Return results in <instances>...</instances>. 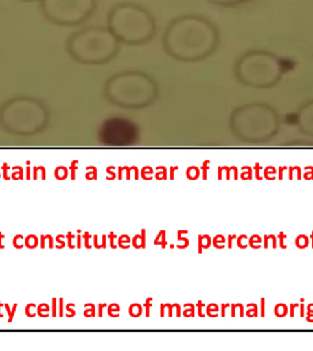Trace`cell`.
Masks as SVG:
<instances>
[{
    "mask_svg": "<svg viewBox=\"0 0 313 351\" xmlns=\"http://www.w3.org/2000/svg\"><path fill=\"white\" fill-rule=\"evenodd\" d=\"M280 234H281L279 236L280 240H281V243H280V245H281L283 249H286V246L283 245V240H284V238L287 237V236H286L285 234H283V232L280 233Z\"/></svg>",
    "mask_w": 313,
    "mask_h": 351,
    "instance_id": "6",
    "label": "cell"
},
{
    "mask_svg": "<svg viewBox=\"0 0 313 351\" xmlns=\"http://www.w3.org/2000/svg\"><path fill=\"white\" fill-rule=\"evenodd\" d=\"M5 236L1 234V232H0V249H4V245H2L1 244V239L4 238Z\"/></svg>",
    "mask_w": 313,
    "mask_h": 351,
    "instance_id": "9",
    "label": "cell"
},
{
    "mask_svg": "<svg viewBox=\"0 0 313 351\" xmlns=\"http://www.w3.org/2000/svg\"><path fill=\"white\" fill-rule=\"evenodd\" d=\"M40 8L52 23L76 25L92 15L95 0H41Z\"/></svg>",
    "mask_w": 313,
    "mask_h": 351,
    "instance_id": "3",
    "label": "cell"
},
{
    "mask_svg": "<svg viewBox=\"0 0 313 351\" xmlns=\"http://www.w3.org/2000/svg\"><path fill=\"white\" fill-rule=\"evenodd\" d=\"M47 120L45 107L33 98H14L0 109V123L13 133H35L46 125Z\"/></svg>",
    "mask_w": 313,
    "mask_h": 351,
    "instance_id": "1",
    "label": "cell"
},
{
    "mask_svg": "<svg viewBox=\"0 0 313 351\" xmlns=\"http://www.w3.org/2000/svg\"><path fill=\"white\" fill-rule=\"evenodd\" d=\"M261 300H262V312H261V315H262V317H265V310H264V306H265V299L262 298Z\"/></svg>",
    "mask_w": 313,
    "mask_h": 351,
    "instance_id": "7",
    "label": "cell"
},
{
    "mask_svg": "<svg viewBox=\"0 0 313 351\" xmlns=\"http://www.w3.org/2000/svg\"><path fill=\"white\" fill-rule=\"evenodd\" d=\"M211 4L222 5V7H231V5H235L240 4L244 0H208Z\"/></svg>",
    "mask_w": 313,
    "mask_h": 351,
    "instance_id": "4",
    "label": "cell"
},
{
    "mask_svg": "<svg viewBox=\"0 0 313 351\" xmlns=\"http://www.w3.org/2000/svg\"><path fill=\"white\" fill-rule=\"evenodd\" d=\"M60 306H62V299H60ZM60 317H62V308L60 307Z\"/></svg>",
    "mask_w": 313,
    "mask_h": 351,
    "instance_id": "11",
    "label": "cell"
},
{
    "mask_svg": "<svg viewBox=\"0 0 313 351\" xmlns=\"http://www.w3.org/2000/svg\"><path fill=\"white\" fill-rule=\"evenodd\" d=\"M19 1H22V2H35V1H41V0H19Z\"/></svg>",
    "mask_w": 313,
    "mask_h": 351,
    "instance_id": "10",
    "label": "cell"
},
{
    "mask_svg": "<svg viewBox=\"0 0 313 351\" xmlns=\"http://www.w3.org/2000/svg\"><path fill=\"white\" fill-rule=\"evenodd\" d=\"M303 304H301V317H303Z\"/></svg>",
    "mask_w": 313,
    "mask_h": 351,
    "instance_id": "13",
    "label": "cell"
},
{
    "mask_svg": "<svg viewBox=\"0 0 313 351\" xmlns=\"http://www.w3.org/2000/svg\"><path fill=\"white\" fill-rule=\"evenodd\" d=\"M2 306V304H0V306ZM0 317H3V315L0 314Z\"/></svg>",
    "mask_w": 313,
    "mask_h": 351,
    "instance_id": "14",
    "label": "cell"
},
{
    "mask_svg": "<svg viewBox=\"0 0 313 351\" xmlns=\"http://www.w3.org/2000/svg\"><path fill=\"white\" fill-rule=\"evenodd\" d=\"M55 300H56V299L54 298V317H55V315H56V312H55Z\"/></svg>",
    "mask_w": 313,
    "mask_h": 351,
    "instance_id": "12",
    "label": "cell"
},
{
    "mask_svg": "<svg viewBox=\"0 0 313 351\" xmlns=\"http://www.w3.org/2000/svg\"><path fill=\"white\" fill-rule=\"evenodd\" d=\"M312 248H313V232H312Z\"/></svg>",
    "mask_w": 313,
    "mask_h": 351,
    "instance_id": "15",
    "label": "cell"
},
{
    "mask_svg": "<svg viewBox=\"0 0 313 351\" xmlns=\"http://www.w3.org/2000/svg\"><path fill=\"white\" fill-rule=\"evenodd\" d=\"M296 306H298V304H291V310H290V317H294V307H295Z\"/></svg>",
    "mask_w": 313,
    "mask_h": 351,
    "instance_id": "8",
    "label": "cell"
},
{
    "mask_svg": "<svg viewBox=\"0 0 313 351\" xmlns=\"http://www.w3.org/2000/svg\"><path fill=\"white\" fill-rule=\"evenodd\" d=\"M16 306H18V304H15V306H14V308H13L12 313L10 312V319H8V322H11V321H12L13 317H14V314H15Z\"/></svg>",
    "mask_w": 313,
    "mask_h": 351,
    "instance_id": "5",
    "label": "cell"
},
{
    "mask_svg": "<svg viewBox=\"0 0 313 351\" xmlns=\"http://www.w3.org/2000/svg\"><path fill=\"white\" fill-rule=\"evenodd\" d=\"M109 24L118 37L133 40L148 37L154 29L152 16L145 8L135 4H121L113 8Z\"/></svg>",
    "mask_w": 313,
    "mask_h": 351,
    "instance_id": "2",
    "label": "cell"
}]
</instances>
